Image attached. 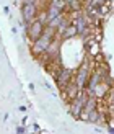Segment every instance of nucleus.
Returning a JSON list of instances; mask_svg holds the SVG:
<instances>
[{
	"mask_svg": "<svg viewBox=\"0 0 114 134\" xmlns=\"http://www.w3.org/2000/svg\"><path fill=\"white\" fill-rule=\"evenodd\" d=\"M73 75H75V74H73V70L70 69V67H62V69L59 70V74L54 79H56V85L59 87L60 92H62L65 87L73 80Z\"/></svg>",
	"mask_w": 114,
	"mask_h": 134,
	"instance_id": "obj_4",
	"label": "nucleus"
},
{
	"mask_svg": "<svg viewBox=\"0 0 114 134\" xmlns=\"http://www.w3.org/2000/svg\"><path fill=\"white\" fill-rule=\"evenodd\" d=\"M46 26H47V23H46L44 20H41V18H36V20H33L31 23H28V28H26L28 39L31 43H34L36 39H39L43 36V33L46 31Z\"/></svg>",
	"mask_w": 114,
	"mask_h": 134,
	"instance_id": "obj_3",
	"label": "nucleus"
},
{
	"mask_svg": "<svg viewBox=\"0 0 114 134\" xmlns=\"http://www.w3.org/2000/svg\"><path fill=\"white\" fill-rule=\"evenodd\" d=\"M91 70H93V64H91L90 59H85V61L80 62L78 69H77V72H75V75H73V80H75V83L78 85L80 90H85Z\"/></svg>",
	"mask_w": 114,
	"mask_h": 134,
	"instance_id": "obj_2",
	"label": "nucleus"
},
{
	"mask_svg": "<svg viewBox=\"0 0 114 134\" xmlns=\"http://www.w3.org/2000/svg\"><path fill=\"white\" fill-rule=\"evenodd\" d=\"M108 100H109V105H111V108H114V87H112V88H111V92H109Z\"/></svg>",
	"mask_w": 114,
	"mask_h": 134,
	"instance_id": "obj_7",
	"label": "nucleus"
},
{
	"mask_svg": "<svg viewBox=\"0 0 114 134\" xmlns=\"http://www.w3.org/2000/svg\"><path fill=\"white\" fill-rule=\"evenodd\" d=\"M57 36H59L57 30L52 25H47V26H46V31L43 33V36L39 39H36L34 43H31V52L34 56H43L44 52L47 51V48L51 46V43L54 41Z\"/></svg>",
	"mask_w": 114,
	"mask_h": 134,
	"instance_id": "obj_1",
	"label": "nucleus"
},
{
	"mask_svg": "<svg viewBox=\"0 0 114 134\" xmlns=\"http://www.w3.org/2000/svg\"><path fill=\"white\" fill-rule=\"evenodd\" d=\"M80 92H82V90L78 88V85L75 83V80H72V82L62 90V97H64V100H65L67 103H70L72 100H75L80 95Z\"/></svg>",
	"mask_w": 114,
	"mask_h": 134,
	"instance_id": "obj_6",
	"label": "nucleus"
},
{
	"mask_svg": "<svg viewBox=\"0 0 114 134\" xmlns=\"http://www.w3.org/2000/svg\"><path fill=\"white\" fill-rule=\"evenodd\" d=\"M21 13H23V20H25V21L26 23H31L33 20L38 18L39 8L34 3H23L21 5Z\"/></svg>",
	"mask_w": 114,
	"mask_h": 134,
	"instance_id": "obj_5",
	"label": "nucleus"
},
{
	"mask_svg": "<svg viewBox=\"0 0 114 134\" xmlns=\"http://www.w3.org/2000/svg\"><path fill=\"white\" fill-rule=\"evenodd\" d=\"M23 3H38V0H23Z\"/></svg>",
	"mask_w": 114,
	"mask_h": 134,
	"instance_id": "obj_8",
	"label": "nucleus"
}]
</instances>
